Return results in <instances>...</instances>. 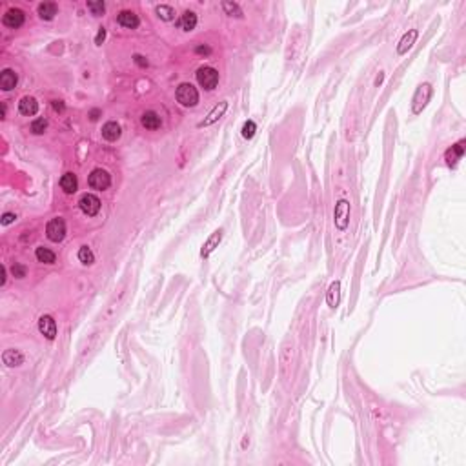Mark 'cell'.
<instances>
[{
    "label": "cell",
    "mask_w": 466,
    "mask_h": 466,
    "mask_svg": "<svg viewBox=\"0 0 466 466\" xmlns=\"http://www.w3.org/2000/svg\"><path fill=\"white\" fill-rule=\"evenodd\" d=\"M175 97H177L179 104L184 106V108H193V106L199 104V91L190 82H182L175 91Z\"/></svg>",
    "instance_id": "obj_1"
},
{
    "label": "cell",
    "mask_w": 466,
    "mask_h": 466,
    "mask_svg": "<svg viewBox=\"0 0 466 466\" xmlns=\"http://www.w3.org/2000/svg\"><path fill=\"white\" fill-rule=\"evenodd\" d=\"M197 82L201 84L204 89L211 91L219 84V71L215 68H211V66H202V68L197 69Z\"/></svg>",
    "instance_id": "obj_2"
},
{
    "label": "cell",
    "mask_w": 466,
    "mask_h": 466,
    "mask_svg": "<svg viewBox=\"0 0 466 466\" xmlns=\"http://www.w3.org/2000/svg\"><path fill=\"white\" fill-rule=\"evenodd\" d=\"M430 98H432V86H430V84H421V86L415 89V95H413V98H412V111L415 113V115H419L422 109L426 108V104L430 102Z\"/></svg>",
    "instance_id": "obj_3"
},
{
    "label": "cell",
    "mask_w": 466,
    "mask_h": 466,
    "mask_svg": "<svg viewBox=\"0 0 466 466\" xmlns=\"http://www.w3.org/2000/svg\"><path fill=\"white\" fill-rule=\"evenodd\" d=\"M88 184H89L91 190L104 192V190H108V188L111 186V177H109V173L106 172V170H102V168H95L93 172L89 173Z\"/></svg>",
    "instance_id": "obj_4"
},
{
    "label": "cell",
    "mask_w": 466,
    "mask_h": 466,
    "mask_svg": "<svg viewBox=\"0 0 466 466\" xmlns=\"http://www.w3.org/2000/svg\"><path fill=\"white\" fill-rule=\"evenodd\" d=\"M334 222H335V228L341 231H344L348 228V222H350V202L348 201H344V199L337 201L335 211H334Z\"/></svg>",
    "instance_id": "obj_5"
},
{
    "label": "cell",
    "mask_w": 466,
    "mask_h": 466,
    "mask_svg": "<svg viewBox=\"0 0 466 466\" xmlns=\"http://www.w3.org/2000/svg\"><path fill=\"white\" fill-rule=\"evenodd\" d=\"M46 235L51 242H60L66 237V222L60 217H55L46 226Z\"/></svg>",
    "instance_id": "obj_6"
},
{
    "label": "cell",
    "mask_w": 466,
    "mask_h": 466,
    "mask_svg": "<svg viewBox=\"0 0 466 466\" xmlns=\"http://www.w3.org/2000/svg\"><path fill=\"white\" fill-rule=\"evenodd\" d=\"M100 199H98L97 195H93V193H84L82 197H80L79 201V208L82 210L84 215L88 217H95L100 211Z\"/></svg>",
    "instance_id": "obj_7"
},
{
    "label": "cell",
    "mask_w": 466,
    "mask_h": 466,
    "mask_svg": "<svg viewBox=\"0 0 466 466\" xmlns=\"http://www.w3.org/2000/svg\"><path fill=\"white\" fill-rule=\"evenodd\" d=\"M24 20H26L24 11L19 10V8H11V10H8L2 15V24L6 28H10V30H19L20 26L24 24Z\"/></svg>",
    "instance_id": "obj_8"
},
{
    "label": "cell",
    "mask_w": 466,
    "mask_h": 466,
    "mask_svg": "<svg viewBox=\"0 0 466 466\" xmlns=\"http://www.w3.org/2000/svg\"><path fill=\"white\" fill-rule=\"evenodd\" d=\"M39 332L44 335L48 341H53L57 337V323L51 315H42L39 319Z\"/></svg>",
    "instance_id": "obj_9"
},
{
    "label": "cell",
    "mask_w": 466,
    "mask_h": 466,
    "mask_svg": "<svg viewBox=\"0 0 466 466\" xmlns=\"http://www.w3.org/2000/svg\"><path fill=\"white\" fill-rule=\"evenodd\" d=\"M419 37V31L417 30H408L406 33L402 35V39L399 40L397 44V55H406L410 49L413 48V44H415V40H417Z\"/></svg>",
    "instance_id": "obj_10"
},
{
    "label": "cell",
    "mask_w": 466,
    "mask_h": 466,
    "mask_svg": "<svg viewBox=\"0 0 466 466\" xmlns=\"http://www.w3.org/2000/svg\"><path fill=\"white\" fill-rule=\"evenodd\" d=\"M226 109H228V102L226 100H222V102H219L215 106V108L211 109L210 113H208V117L202 120V122H199V128H208V126H211V124H215L219 118L222 117L226 113Z\"/></svg>",
    "instance_id": "obj_11"
},
{
    "label": "cell",
    "mask_w": 466,
    "mask_h": 466,
    "mask_svg": "<svg viewBox=\"0 0 466 466\" xmlns=\"http://www.w3.org/2000/svg\"><path fill=\"white\" fill-rule=\"evenodd\" d=\"M117 22L122 26V28H128V30H135V28H138V24H140L137 13H133V11H129V10L120 11L117 15Z\"/></svg>",
    "instance_id": "obj_12"
},
{
    "label": "cell",
    "mask_w": 466,
    "mask_h": 466,
    "mask_svg": "<svg viewBox=\"0 0 466 466\" xmlns=\"http://www.w3.org/2000/svg\"><path fill=\"white\" fill-rule=\"evenodd\" d=\"M222 241V230H215L213 233L210 235V239H208L204 244H202V250H201V255L206 259V257H210L213 251H215V248L219 244H221Z\"/></svg>",
    "instance_id": "obj_13"
},
{
    "label": "cell",
    "mask_w": 466,
    "mask_h": 466,
    "mask_svg": "<svg viewBox=\"0 0 466 466\" xmlns=\"http://www.w3.org/2000/svg\"><path fill=\"white\" fill-rule=\"evenodd\" d=\"M19 111L24 115V117H33L39 111V102L35 97H22L19 102Z\"/></svg>",
    "instance_id": "obj_14"
},
{
    "label": "cell",
    "mask_w": 466,
    "mask_h": 466,
    "mask_svg": "<svg viewBox=\"0 0 466 466\" xmlns=\"http://www.w3.org/2000/svg\"><path fill=\"white\" fill-rule=\"evenodd\" d=\"M17 82H19V77L13 69H4L0 73V89L2 91H11L17 86Z\"/></svg>",
    "instance_id": "obj_15"
},
{
    "label": "cell",
    "mask_w": 466,
    "mask_h": 466,
    "mask_svg": "<svg viewBox=\"0 0 466 466\" xmlns=\"http://www.w3.org/2000/svg\"><path fill=\"white\" fill-rule=\"evenodd\" d=\"M120 135H122V129H120V126H118L115 120H109V122H106L102 126V137L106 138V140H109V142L118 140Z\"/></svg>",
    "instance_id": "obj_16"
},
{
    "label": "cell",
    "mask_w": 466,
    "mask_h": 466,
    "mask_svg": "<svg viewBox=\"0 0 466 466\" xmlns=\"http://www.w3.org/2000/svg\"><path fill=\"white\" fill-rule=\"evenodd\" d=\"M2 361H4L6 366L15 368V366H20V364L24 363V355L20 354L19 350H6L4 354H2Z\"/></svg>",
    "instance_id": "obj_17"
},
{
    "label": "cell",
    "mask_w": 466,
    "mask_h": 466,
    "mask_svg": "<svg viewBox=\"0 0 466 466\" xmlns=\"http://www.w3.org/2000/svg\"><path fill=\"white\" fill-rule=\"evenodd\" d=\"M339 300H341V282L335 280L332 282L328 288V293H326V302L332 309H335L339 306Z\"/></svg>",
    "instance_id": "obj_18"
},
{
    "label": "cell",
    "mask_w": 466,
    "mask_h": 466,
    "mask_svg": "<svg viewBox=\"0 0 466 466\" xmlns=\"http://www.w3.org/2000/svg\"><path fill=\"white\" fill-rule=\"evenodd\" d=\"M60 188H62L64 193H68V195H71V193L77 192V190H79L77 175H73V173H64V175L60 177Z\"/></svg>",
    "instance_id": "obj_19"
},
{
    "label": "cell",
    "mask_w": 466,
    "mask_h": 466,
    "mask_svg": "<svg viewBox=\"0 0 466 466\" xmlns=\"http://www.w3.org/2000/svg\"><path fill=\"white\" fill-rule=\"evenodd\" d=\"M57 11H59V8H57L55 2H40L39 8H37V13L42 20H53Z\"/></svg>",
    "instance_id": "obj_20"
},
{
    "label": "cell",
    "mask_w": 466,
    "mask_h": 466,
    "mask_svg": "<svg viewBox=\"0 0 466 466\" xmlns=\"http://www.w3.org/2000/svg\"><path fill=\"white\" fill-rule=\"evenodd\" d=\"M177 26L182 31H193L195 30V26H197V15L190 10L184 11V13L181 15V19H179Z\"/></svg>",
    "instance_id": "obj_21"
},
{
    "label": "cell",
    "mask_w": 466,
    "mask_h": 466,
    "mask_svg": "<svg viewBox=\"0 0 466 466\" xmlns=\"http://www.w3.org/2000/svg\"><path fill=\"white\" fill-rule=\"evenodd\" d=\"M140 124H142L146 129H159L161 128V117H159L155 111H146L142 113V117H140Z\"/></svg>",
    "instance_id": "obj_22"
},
{
    "label": "cell",
    "mask_w": 466,
    "mask_h": 466,
    "mask_svg": "<svg viewBox=\"0 0 466 466\" xmlns=\"http://www.w3.org/2000/svg\"><path fill=\"white\" fill-rule=\"evenodd\" d=\"M35 257H37V260L42 262V264H53L55 260H57V255H55L51 250L44 248V246H40V248L35 250Z\"/></svg>",
    "instance_id": "obj_23"
},
{
    "label": "cell",
    "mask_w": 466,
    "mask_h": 466,
    "mask_svg": "<svg viewBox=\"0 0 466 466\" xmlns=\"http://www.w3.org/2000/svg\"><path fill=\"white\" fill-rule=\"evenodd\" d=\"M155 13H157V17L161 20H164V22H172L173 19H175V10H173L172 6L168 4H161L155 8Z\"/></svg>",
    "instance_id": "obj_24"
},
{
    "label": "cell",
    "mask_w": 466,
    "mask_h": 466,
    "mask_svg": "<svg viewBox=\"0 0 466 466\" xmlns=\"http://www.w3.org/2000/svg\"><path fill=\"white\" fill-rule=\"evenodd\" d=\"M79 260L82 262L84 266H91L95 262V255L89 246H82L79 250Z\"/></svg>",
    "instance_id": "obj_25"
},
{
    "label": "cell",
    "mask_w": 466,
    "mask_h": 466,
    "mask_svg": "<svg viewBox=\"0 0 466 466\" xmlns=\"http://www.w3.org/2000/svg\"><path fill=\"white\" fill-rule=\"evenodd\" d=\"M222 10L226 11V15L230 17H242L241 6L237 4V2H222Z\"/></svg>",
    "instance_id": "obj_26"
},
{
    "label": "cell",
    "mask_w": 466,
    "mask_h": 466,
    "mask_svg": "<svg viewBox=\"0 0 466 466\" xmlns=\"http://www.w3.org/2000/svg\"><path fill=\"white\" fill-rule=\"evenodd\" d=\"M46 128H48V120L46 118H35L33 122H31V131L35 135H42L46 131Z\"/></svg>",
    "instance_id": "obj_27"
},
{
    "label": "cell",
    "mask_w": 466,
    "mask_h": 466,
    "mask_svg": "<svg viewBox=\"0 0 466 466\" xmlns=\"http://www.w3.org/2000/svg\"><path fill=\"white\" fill-rule=\"evenodd\" d=\"M86 6H88V10L91 11L95 17H100L104 11H106V4H104L102 0H98V2H88Z\"/></svg>",
    "instance_id": "obj_28"
},
{
    "label": "cell",
    "mask_w": 466,
    "mask_h": 466,
    "mask_svg": "<svg viewBox=\"0 0 466 466\" xmlns=\"http://www.w3.org/2000/svg\"><path fill=\"white\" fill-rule=\"evenodd\" d=\"M255 131H257L255 122H253V120H246L244 126H242V137H244V138H251L253 135H255Z\"/></svg>",
    "instance_id": "obj_29"
},
{
    "label": "cell",
    "mask_w": 466,
    "mask_h": 466,
    "mask_svg": "<svg viewBox=\"0 0 466 466\" xmlns=\"http://www.w3.org/2000/svg\"><path fill=\"white\" fill-rule=\"evenodd\" d=\"M11 275H13L15 279H24L26 275H28V270H26L24 264H19V262H15V264L11 266Z\"/></svg>",
    "instance_id": "obj_30"
},
{
    "label": "cell",
    "mask_w": 466,
    "mask_h": 466,
    "mask_svg": "<svg viewBox=\"0 0 466 466\" xmlns=\"http://www.w3.org/2000/svg\"><path fill=\"white\" fill-rule=\"evenodd\" d=\"M17 221V215L15 213H11V211H6L4 215H2V219H0V222H2V226H8L11 224V222Z\"/></svg>",
    "instance_id": "obj_31"
},
{
    "label": "cell",
    "mask_w": 466,
    "mask_h": 466,
    "mask_svg": "<svg viewBox=\"0 0 466 466\" xmlns=\"http://www.w3.org/2000/svg\"><path fill=\"white\" fill-rule=\"evenodd\" d=\"M104 39H106V30H104V28H100V30H98V33H97V39H95V44L100 46L104 42Z\"/></svg>",
    "instance_id": "obj_32"
},
{
    "label": "cell",
    "mask_w": 466,
    "mask_h": 466,
    "mask_svg": "<svg viewBox=\"0 0 466 466\" xmlns=\"http://www.w3.org/2000/svg\"><path fill=\"white\" fill-rule=\"evenodd\" d=\"M51 106H53V109L57 113H62L66 109V106H64V102H62V100H53V102H51Z\"/></svg>",
    "instance_id": "obj_33"
},
{
    "label": "cell",
    "mask_w": 466,
    "mask_h": 466,
    "mask_svg": "<svg viewBox=\"0 0 466 466\" xmlns=\"http://www.w3.org/2000/svg\"><path fill=\"white\" fill-rule=\"evenodd\" d=\"M133 60H135V64H138L140 68H146V66H147V60L144 59L142 55H135V57H133Z\"/></svg>",
    "instance_id": "obj_34"
},
{
    "label": "cell",
    "mask_w": 466,
    "mask_h": 466,
    "mask_svg": "<svg viewBox=\"0 0 466 466\" xmlns=\"http://www.w3.org/2000/svg\"><path fill=\"white\" fill-rule=\"evenodd\" d=\"M6 275H8V268L2 264L0 266V277H2V279H0V286H6V279H8Z\"/></svg>",
    "instance_id": "obj_35"
},
{
    "label": "cell",
    "mask_w": 466,
    "mask_h": 466,
    "mask_svg": "<svg viewBox=\"0 0 466 466\" xmlns=\"http://www.w3.org/2000/svg\"><path fill=\"white\" fill-rule=\"evenodd\" d=\"M195 53H199V55H210V53H211V49L208 48V46H197V48H195Z\"/></svg>",
    "instance_id": "obj_36"
},
{
    "label": "cell",
    "mask_w": 466,
    "mask_h": 466,
    "mask_svg": "<svg viewBox=\"0 0 466 466\" xmlns=\"http://www.w3.org/2000/svg\"><path fill=\"white\" fill-rule=\"evenodd\" d=\"M100 115H102V111H100V109H91V111H89V118H91L93 122H95V120H98V117H100Z\"/></svg>",
    "instance_id": "obj_37"
},
{
    "label": "cell",
    "mask_w": 466,
    "mask_h": 466,
    "mask_svg": "<svg viewBox=\"0 0 466 466\" xmlns=\"http://www.w3.org/2000/svg\"><path fill=\"white\" fill-rule=\"evenodd\" d=\"M0 118H6V104H0Z\"/></svg>",
    "instance_id": "obj_38"
}]
</instances>
